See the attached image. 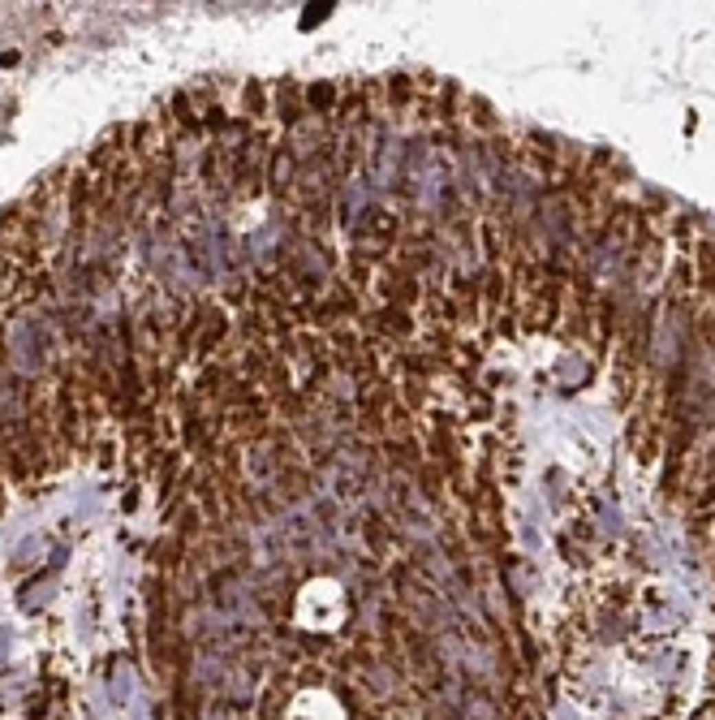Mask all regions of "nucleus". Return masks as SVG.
Segmentation results:
<instances>
[{"label": "nucleus", "mask_w": 715, "mask_h": 720, "mask_svg": "<svg viewBox=\"0 0 715 720\" xmlns=\"http://www.w3.org/2000/svg\"><path fill=\"white\" fill-rule=\"evenodd\" d=\"M43 600H52V578H39V582H30V587L22 591V608H26V613L43 608Z\"/></svg>", "instance_id": "f257e3e1"}, {"label": "nucleus", "mask_w": 715, "mask_h": 720, "mask_svg": "<svg viewBox=\"0 0 715 720\" xmlns=\"http://www.w3.org/2000/svg\"><path fill=\"white\" fill-rule=\"evenodd\" d=\"M5 651H9V630H0V660H5Z\"/></svg>", "instance_id": "f03ea898"}]
</instances>
